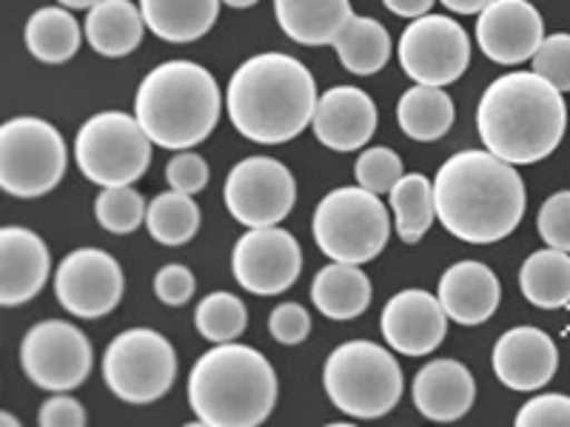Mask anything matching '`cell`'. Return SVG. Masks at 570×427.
<instances>
[{"label": "cell", "instance_id": "cell-1", "mask_svg": "<svg viewBox=\"0 0 570 427\" xmlns=\"http://www.w3.org/2000/svg\"><path fill=\"white\" fill-rule=\"evenodd\" d=\"M436 220L471 246L505 240L525 217V182L491 151H456L434 177Z\"/></svg>", "mask_w": 570, "mask_h": 427}, {"label": "cell", "instance_id": "cell-2", "mask_svg": "<svg viewBox=\"0 0 570 427\" xmlns=\"http://www.w3.org/2000/svg\"><path fill=\"white\" fill-rule=\"evenodd\" d=\"M317 83L303 60L283 52L254 54L228 80L226 111L246 140L279 146L308 129L317 111Z\"/></svg>", "mask_w": 570, "mask_h": 427}, {"label": "cell", "instance_id": "cell-3", "mask_svg": "<svg viewBox=\"0 0 570 427\" xmlns=\"http://www.w3.org/2000/svg\"><path fill=\"white\" fill-rule=\"evenodd\" d=\"M568 129L562 91L537 71H511L493 80L476 106V131L491 155L531 166L559 149Z\"/></svg>", "mask_w": 570, "mask_h": 427}, {"label": "cell", "instance_id": "cell-4", "mask_svg": "<svg viewBox=\"0 0 570 427\" xmlns=\"http://www.w3.org/2000/svg\"><path fill=\"white\" fill-rule=\"evenodd\" d=\"M188 408L208 427H257L277 405V374L259 350L220 342L188 374Z\"/></svg>", "mask_w": 570, "mask_h": 427}, {"label": "cell", "instance_id": "cell-5", "mask_svg": "<svg viewBox=\"0 0 570 427\" xmlns=\"http://www.w3.org/2000/svg\"><path fill=\"white\" fill-rule=\"evenodd\" d=\"M223 111L220 86L191 60H169L142 78L135 95V117L160 149H195L217 129Z\"/></svg>", "mask_w": 570, "mask_h": 427}, {"label": "cell", "instance_id": "cell-6", "mask_svg": "<svg viewBox=\"0 0 570 427\" xmlns=\"http://www.w3.org/2000/svg\"><path fill=\"white\" fill-rule=\"evenodd\" d=\"M323 388L340 414L380 419L400 405L405 376L391 350L368 339H354L331 350L323 368Z\"/></svg>", "mask_w": 570, "mask_h": 427}, {"label": "cell", "instance_id": "cell-7", "mask_svg": "<svg viewBox=\"0 0 570 427\" xmlns=\"http://www.w3.org/2000/svg\"><path fill=\"white\" fill-rule=\"evenodd\" d=\"M314 242L331 262L363 266L380 257L391 237L389 208L363 186L334 188L314 211Z\"/></svg>", "mask_w": 570, "mask_h": 427}, {"label": "cell", "instance_id": "cell-8", "mask_svg": "<svg viewBox=\"0 0 570 427\" xmlns=\"http://www.w3.org/2000/svg\"><path fill=\"white\" fill-rule=\"evenodd\" d=\"M80 175L100 188L131 186L151 166V140L140 120L126 111H100L75 137Z\"/></svg>", "mask_w": 570, "mask_h": 427}, {"label": "cell", "instance_id": "cell-9", "mask_svg": "<svg viewBox=\"0 0 570 427\" xmlns=\"http://www.w3.org/2000/svg\"><path fill=\"white\" fill-rule=\"evenodd\" d=\"M66 175V142L40 117H14L0 126V188L18 200L49 195Z\"/></svg>", "mask_w": 570, "mask_h": 427}, {"label": "cell", "instance_id": "cell-10", "mask_svg": "<svg viewBox=\"0 0 570 427\" xmlns=\"http://www.w3.org/2000/svg\"><path fill=\"white\" fill-rule=\"evenodd\" d=\"M177 379V354L163 334L149 328L124 330L104 354V383L126 405H151Z\"/></svg>", "mask_w": 570, "mask_h": 427}, {"label": "cell", "instance_id": "cell-11", "mask_svg": "<svg viewBox=\"0 0 570 427\" xmlns=\"http://www.w3.org/2000/svg\"><path fill=\"white\" fill-rule=\"evenodd\" d=\"M400 66L420 86H451L471 66V40L454 18L422 14L400 38Z\"/></svg>", "mask_w": 570, "mask_h": 427}, {"label": "cell", "instance_id": "cell-12", "mask_svg": "<svg viewBox=\"0 0 570 427\" xmlns=\"http://www.w3.org/2000/svg\"><path fill=\"white\" fill-rule=\"evenodd\" d=\"M20 365L38 388L66 394L80 388L91 374V345L71 322L46 319L29 328L20 342Z\"/></svg>", "mask_w": 570, "mask_h": 427}, {"label": "cell", "instance_id": "cell-13", "mask_svg": "<svg viewBox=\"0 0 570 427\" xmlns=\"http://www.w3.org/2000/svg\"><path fill=\"white\" fill-rule=\"evenodd\" d=\"M223 197L234 220L248 228H268L292 214L297 182L274 157H246L228 171Z\"/></svg>", "mask_w": 570, "mask_h": 427}, {"label": "cell", "instance_id": "cell-14", "mask_svg": "<svg viewBox=\"0 0 570 427\" xmlns=\"http://www.w3.org/2000/svg\"><path fill=\"white\" fill-rule=\"evenodd\" d=\"M124 268L100 248H80L58 266L55 297L66 314L78 319H98L111 314L124 299Z\"/></svg>", "mask_w": 570, "mask_h": 427}, {"label": "cell", "instance_id": "cell-15", "mask_svg": "<svg viewBox=\"0 0 570 427\" xmlns=\"http://www.w3.org/2000/svg\"><path fill=\"white\" fill-rule=\"evenodd\" d=\"M303 268V251L292 234L277 226L252 228L243 234L232 254L234 279L243 291L277 297L288 291Z\"/></svg>", "mask_w": 570, "mask_h": 427}, {"label": "cell", "instance_id": "cell-16", "mask_svg": "<svg viewBox=\"0 0 570 427\" xmlns=\"http://www.w3.org/2000/svg\"><path fill=\"white\" fill-rule=\"evenodd\" d=\"M544 40V20L528 0H493L476 18V43L499 66L525 63Z\"/></svg>", "mask_w": 570, "mask_h": 427}, {"label": "cell", "instance_id": "cell-17", "mask_svg": "<svg viewBox=\"0 0 570 427\" xmlns=\"http://www.w3.org/2000/svg\"><path fill=\"white\" fill-rule=\"evenodd\" d=\"M380 330L396 354L428 356L448 337V314L440 297L420 288H405L385 302Z\"/></svg>", "mask_w": 570, "mask_h": 427}, {"label": "cell", "instance_id": "cell-18", "mask_svg": "<svg viewBox=\"0 0 570 427\" xmlns=\"http://www.w3.org/2000/svg\"><path fill=\"white\" fill-rule=\"evenodd\" d=\"M559 368V350L544 330L522 325L511 328L493 345V374L511 390H539Z\"/></svg>", "mask_w": 570, "mask_h": 427}, {"label": "cell", "instance_id": "cell-19", "mask_svg": "<svg viewBox=\"0 0 570 427\" xmlns=\"http://www.w3.org/2000/svg\"><path fill=\"white\" fill-rule=\"evenodd\" d=\"M376 106L374 100L356 86H334L320 95L317 111H314V135L331 151H356L376 131Z\"/></svg>", "mask_w": 570, "mask_h": 427}, {"label": "cell", "instance_id": "cell-20", "mask_svg": "<svg viewBox=\"0 0 570 427\" xmlns=\"http://www.w3.org/2000/svg\"><path fill=\"white\" fill-rule=\"evenodd\" d=\"M49 268V248L38 234L20 226L0 231V302L7 308L38 297Z\"/></svg>", "mask_w": 570, "mask_h": 427}, {"label": "cell", "instance_id": "cell-21", "mask_svg": "<svg viewBox=\"0 0 570 427\" xmlns=\"http://www.w3.org/2000/svg\"><path fill=\"white\" fill-rule=\"evenodd\" d=\"M436 297H440L448 319L460 325H482L497 314L502 285L485 262L462 259L442 274Z\"/></svg>", "mask_w": 570, "mask_h": 427}, {"label": "cell", "instance_id": "cell-22", "mask_svg": "<svg viewBox=\"0 0 570 427\" xmlns=\"http://www.w3.org/2000/svg\"><path fill=\"white\" fill-rule=\"evenodd\" d=\"M414 405L431 421H456L473 408L476 383L456 359H431L414 376Z\"/></svg>", "mask_w": 570, "mask_h": 427}, {"label": "cell", "instance_id": "cell-23", "mask_svg": "<svg viewBox=\"0 0 570 427\" xmlns=\"http://www.w3.org/2000/svg\"><path fill=\"white\" fill-rule=\"evenodd\" d=\"M274 14L294 43L331 46L354 12L351 0H274Z\"/></svg>", "mask_w": 570, "mask_h": 427}, {"label": "cell", "instance_id": "cell-24", "mask_svg": "<svg viewBox=\"0 0 570 427\" xmlns=\"http://www.w3.org/2000/svg\"><path fill=\"white\" fill-rule=\"evenodd\" d=\"M223 0H140V12L155 38L191 43L212 32Z\"/></svg>", "mask_w": 570, "mask_h": 427}, {"label": "cell", "instance_id": "cell-25", "mask_svg": "<svg viewBox=\"0 0 570 427\" xmlns=\"http://www.w3.org/2000/svg\"><path fill=\"white\" fill-rule=\"evenodd\" d=\"M142 29L146 20L131 0H100L86 14V40L104 58H126L135 52Z\"/></svg>", "mask_w": 570, "mask_h": 427}, {"label": "cell", "instance_id": "cell-26", "mask_svg": "<svg viewBox=\"0 0 570 427\" xmlns=\"http://www.w3.org/2000/svg\"><path fill=\"white\" fill-rule=\"evenodd\" d=\"M312 299L317 311L328 319H356L368 311L371 282L360 266L351 262H331L314 277Z\"/></svg>", "mask_w": 570, "mask_h": 427}, {"label": "cell", "instance_id": "cell-27", "mask_svg": "<svg viewBox=\"0 0 570 427\" xmlns=\"http://www.w3.org/2000/svg\"><path fill=\"white\" fill-rule=\"evenodd\" d=\"M454 100L440 86H411L396 103V123L402 135L420 142H434L454 126Z\"/></svg>", "mask_w": 570, "mask_h": 427}, {"label": "cell", "instance_id": "cell-28", "mask_svg": "<svg viewBox=\"0 0 570 427\" xmlns=\"http://www.w3.org/2000/svg\"><path fill=\"white\" fill-rule=\"evenodd\" d=\"M331 46L337 49L340 63L363 78L376 75L391 58L389 29L380 20L363 18V14H351Z\"/></svg>", "mask_w": 570, "mask_h": 427}, {"label": "cell", "instance_id": "cell-29", "mask_svg": "<svg viewBox=\"0 0 570 427\" xmlns=\"http://www.w3.org/2000/svg\"><path fill=\"white\" fill-rule=\"evenodd\" d=\"M519 288L537 308H564L570 302V254L559 248L531 254L519 268Z\"/></svg>", "mask_w": 570, "mask_h": 427}, {"label": "cell", "instance_id": "cell-30", "mask_svg": "<svg viewBox=\"0 0 570 427\" xmlns=\"http://www.w3.org/2000/svg\"><path fill=\"white\" fill-rule=\"evenodd\" d=\"M27 49L35 60L60 66L71 60L80 49V23L71 12L58 7H43L27 20Z\"/></svg>", "mask_w": 570, "mask_h": 427}, {"label": "cell", "instance_id": "cell-31", "mask_svg": "<svg viewBox=\"0 0 570 427\" xmlns=\"http://www.w3.org/2000/svg\"><path fill=\"white\" fill-rule=\"evenodd\" d=\"M391 211L400 240L409 246L420 242L436 220L434 182L425 175H402L400 182L391 188Z\"/></svg>", "mask_w": 570, "mask_h": 427}, {"label": "cell", "instance_id": "cell-32", "mask_svg": "<svg viewBox=\"0 0 570 427\" xmlns=\"http://www.w3.org/2000/svg\"><path fill=\"white\" fill-rule=\"evenodd\" d=\"M146 228H149L151 240L166 248H180L188 240H195L197 228H200V208L191 200V195L183 191H166L157 195L149 202L146 211Z\"/></svg>", "mask_w": 570, "mask_h": 427}, {"label": "cell", "instance_id": "cell-33", "mask_svg": "<svg viewBox=\"0 0 570 427\" xmlns=\"http://www.w3.org/2000/svg\"><path fill=\"white\" fill-rule=\"evenodd\" d=\"M195 325L200 330V337L208 342H234L240 337L248 325L246 305L240 302V297H234L228 291L208 294L195 311Z\"/></svg>", "mask_w": 570, "mask_h": 427}, {"label": "cell", "instance_id": "cell-34", "mask_svg": "<svg viewBox=\"0 0 570 427\" xmlns=\"http://www.w3.org/2000/svg\"><path fill=\"white\" fill-rule=\"evenodd\" d=\"M146 200L131 186H109L95 200V217L111 234H131L146 226Z\"/></svg>", "mask_w": 570, "mask_h": 427}, {"label": "cell", "instance_id": "cell-35", "mask_svg": "<svg viewBox=\"0 0 570 427\" xmlns=\"http://www.w3.org/2000/svg\"><path fill=\"white\" fill-rule=\"evenodd\" d=\"M354 175L356 182L368 188V191H374L376 197L391 195V188L402 177V160L389 146H374V149H365L363 155L356 157Z\"/></svg>", "mask_w": 570, "mask_h": 427}, {"label": "cell", "instance_id": "cell-36", "mask_svg": "<svg viewBox=\"0 0 570 427\" xmlns=\"http://www.w3.org/2000/svg\"><path fill=\"white\" fill-rule=\"evenodd\" d=\"M531 66L539 78L553 83L559 91H570V34L557 32L544 38L531 58Z\"/></svg>", "mask_w": 570, "mask_h": 427}, {"label": "cell", "instance_id": "cell-37", "mask_svg": "<svg viewBox=\"0 0 570 427\" xmlns=\"http://www.w3.org/2000/svg\"><path fill=\"white\" fill-rule=\"evenodd\" d=\"M537 226L544 246L570 254V191H559L542 202Z\"/></svg>", "mask_w": 570, "mask_h": 427}, {"label": "cell", "instance_id": "cell-38", "mask_svg": "<svg viewBox=\"0 0 570 427\" xmlns=\"http://www.w3.org/2000/svg\"><path fill=\"white\" fill-rule=\"evenodd\" d=\"M519 427H570V396H533L517 414Z\"/></svg>", "mask_w": 570, "mask_h": 427}, {"label": "cell", "instance_id": "cell-39", "mask_svg": "<svg viewBox=\"0 0 570 427\" xmlns=\"http://www.w3.org/2000/svg\"><path fill=\"white\" fill-rule=\"evenodd\" d=\"M166 180H169V186L175 191L195 197L208 182L206 160L200 155H195V151H180V155H175L166 162Z\"/></svg>", "mask_w": 570, "mask_h": 427}, {"label": "cell", "instance_id": "cell-40", "mask_svg": "<svg viewBox=\"0 0 570 427\" xmlns=\"http://www.w3.org/2000/svg\"><path fill=\"white\" fill-rule=\"evenodd\" d=\"M268 330L277 342L299 345L312 334V317L299 302H283L268 317Z\"/></svg>", "mask_w": 570, "mask_h": 427}, {"label": "cell", "instance_id": "cell-41", "mask_svg": "<svg viewBox=\"0 0 570 427\" xmlns=\"http://www.w3.org/2000/svg\"><path fill=\"white\" fill-rule=\"evenodd\" d=\"M197 279L186 266H163L155 277V294L163 305L180 308L195 297Z\"/></svg>", "mask_w": 570, "mask_h": 427}, {"label": "cell", "instance_id": "cell-42", "mask_svg": "<svg viewBox=\"0 0 570 427\" xmlns=\"http://www.w3.org/2000/svg\"><path fill=\"white\" fill-rule=\"evenodd\" d=\"M38 421L43 427H83L86 425V410L78 399L71 396H52L49 401H43L40 408Z\"/></svg>", "mask_w": 570, "mask_h": 427}, {"label": "cell", "instance_id": "cell-43", "mask_svg": "<svg viewBox=\"0 0 570 427\" xmlns=\"http://www.w3.org/2000/svg\"><path fill=\"white\" fill-rule=\"evenodd\" d=\"M385 9L394 14H400V18H422V14L431 12V7H434V0H383Z\"/></svg>", "mask_w": 570, "mask_h": 427}, {"label": "cell", "instance_id": "cell-44", "mask_svg": "<svg viewBox=\"0 0 570 427\" xmlns=\"http://www.w3.org/2000/svg\"><path fill=\"white\" fill-rule=\"evenodd\" d=\"M440 3L456 14H480L482 9L491 7L493 0H440Z\"/></svg>", "mask_w": 570, "mask_h": 427}, {"label": "cell", "instance_id": "cell-45", "mask_svg": "<svg viewBox=\"0 0 570 427\" xmlns=\"http://www.w3.org/2000/svg\"><path fill=\"white\" fill-rule=\"evenodd\" d=\"M58 3H63L66 9H91L100 0H58Z\"/></svg>", "mask_w": 570, "mask_h": 427}, {"label": "cell", "instance_id": "cell-46", "mask_svg": "<svg viewBox=\"0 0 570 427\" xmlns=\"http://www.w3.org/2000/svg\"><path fill=\"white\" fill-rule=\"evenodd\" d=\"M223 3L232 9H248V7H254V3H259V0H223Z\"/></svg>", "mask_w": 570, "mask_h": 427}, {"label": "cell", "instance_id": "cell-47", "mask_svg": "<svg viewBox=\"0 0 570 427\" xmlns=\"http://www.w3.org/2000/svg\"><path fill=\"white\" fill-rule=\"evenodd\" d=\"M0 419H3V425H7V427H18L20 425V421L14 419V416H9V414H3Z\"/></svg>", "mask_w": 570, "mask_h": 427}]
</instances>
